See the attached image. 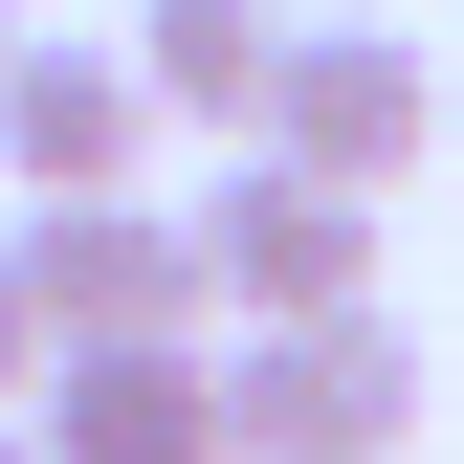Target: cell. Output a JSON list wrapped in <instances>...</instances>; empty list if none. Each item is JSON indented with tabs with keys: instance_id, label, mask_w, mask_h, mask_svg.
Returning a JSON list of instances; mask_svg holds the SVG:
<instances>
[{
	"instance_id": "1",
	"label": "cell",
	"mask_w": 464,
	"mask_h": 464,
	"mask_svg": "<svg viewBox=\"0 0 464 464\" xmlns=\"http://www.w3.org/2000/svg\"><path fill=\"white\" fill-rule=\"evenodd\" d=\"M420 442V332L376 310H266L244 354H221V464H398Z\"/></svg>"
},
{
	"instance_id": "10",
	"label": "cell",
	"mask_w": 464,
	"mask_h": 464,
	"mask_svg": "<svg viewBox=\"0 0 464 464\" xmlns=\"http://www.w3.org/2000/svg\"><path fill=\"white\" fill-rule=\"evenodd\" d=\"M0 464H23V420H0Z\"/></svg>"
},
{
	"instance_id": "9",
	"label": "cell",
	"mask_w": 464,
	"mask_h": 464,
	"mask_svg": "<svg viewBox=\"0 0 464 464\" xmlns=\"http://www.w3.org/2000/svg\"><path fill=\"white\" fill-rule=\"evenodd\" d=\"M0 44H23V0H0Z\"/></svg>"
},
{
	"instance_id": "6",
	"label": "cell",
	"mask_w": 464,
	"mask_h": 464,
	"mask_svg": "<svg viewBox=\"0 0 464 464\" xmlns=\"http://www.w3.org/2000/svg\"><path fill=\"white\" fill-rule=\"evenodd\" d=\"M0 178H23V199L155 178V89H133V44H0Z\"/></svg>"
},
{
	"instance_id": "5",
	"label": "cell",
	"mask_w": 464,
	"mask_h": 464,
	"mask_svg": "<svg viewBox=\"0 0 464 464\" xmlns=\"http://www.w3.org/2000/svg\"><path fill=\"white\" fill-rule=\"evenodd\" d=\"M23 464H221V354L199 332H67L23 376Z\"/></svg>"
},
{
	"instance_id": "2",
	"label": "cell",
	"mask_w": 464,
	"mask_h": 464,
	"mask_svg": "<svg viewBox=\"0 0 464 464\" xmlns=\"http://www.w3.org/2000/svg\"><path fill=\"white\" fill-rule=\"evenodd\" d=\"M178 221H199L221 332H266V310H354V287H376V199L310 178V155H266V133H221V178H199Z\"/></svg>"
},
{
	"instance_id": "4",
	"label": "cell",
	"mask_w": 464,
	"mask_h": 464,
	"mask_svg": "<svg viewBox=\"0 0 464 464\" xmlns=\"http://www.w3.org/2000/svg\"><path fill=\"white\" fill-rule=\"evenodd\" d=\"M266 155H310V178H354V199H398L442 155V67L398 23H287V67H266Z\"/></svg>"
},
{
	"instance_id": "7",
	"label": "cell",
	"mask_w": 464,
	"mask_h": 464,
	"mask_svg": "<svg viewBox=\"0 0 464 464\" xmlns=\"http://www.w3.org/2000/svg\"><path fill=\"white\" fill-rule=\"evenodd\" d=\"M266 67H287L266 0H133V89H155V133H266Z\"/></svg>"
},
{
	"instance_id": "8",
	"label": "cell",
	"mask_w": 464,
	"mask_h": 464,
	"mask_svg": "<svg viewBox=\"0 0 464 464\" xmlns=\"http://www.w3.org/2000/svg\"><path fill=\"white\" fill-rule=\"evenodd\" d=\"M23 376H44V310H23V266H0V420H23Z\"/></svg>"
},
{
	"instance_id": "3",
	"label": "cell",
	"mask_w": 464,
	"mask_h": 464,
	"mask_svg": "<svg viewBox=\"0 0 464 464\" xmlns=\"http://www.w3.org/2000/svg\"><path fill=\"white\" fill-rule=\"evenodd\" d=\"M0 266H23V310H44V354L67 332H221V287H199V221L178 199H23L0 221Z\"/></svg>"
}]
</instances>
